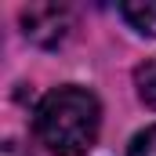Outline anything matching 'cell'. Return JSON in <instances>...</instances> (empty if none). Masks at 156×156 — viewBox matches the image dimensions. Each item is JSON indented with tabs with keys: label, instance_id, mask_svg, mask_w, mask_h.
Wrapping results in <instances>:
<instances>
[{
	"label": "cell",
	"instance_id": "cell-3",
	"mask_svg": "<svg viewBox=\"0 0 156 156\" xmlns=\"http://www.w3.org/2000/svg\"><path fill=\"white\" fill-rule=\"evenodd\" d=\"M120 15L134 33L156 37V0H127V4H120Z\"/></svg>",
	"mask_w": 156,
	"mask_h": 156
},
{
	"label": "cell",
	"instance_id": "cell-5",
	"mask_svg": "<svg viewBox=\"0 0 156 156\" xmlns=\"http://www.w3.org/2000/svg\"><path fill=\"white\" fill-rule=\"evenodd\" d=\"M127 156H156V123H149L145 131H138L127 145Z\"/></svg>",
	"mask_w": 156,
	"mask_h": 156
},
{
	"label": "cell",
	"instance_id": "cell-2",
	"mask_svg": "<svg viewBox=\"0 0 156 156\" xmlns=\"http://www.w3.org/2000/svg\"><path fill=\"white\" fill-rule=\"evenodd\" d=\"M18 18L26 40L37 47H62L73 33V11L66 4H29Z\"/></svg>",
	"mask_w": 156,
	"mask_h": 156
},
{
	"label": "cell",
	"instance_id": "cell-4",
	"mask_svg": "<svg viewBox=\"0 0 156 156\" xmlns=\"http://www.w3.org/2000/svg\"><path fill=\"white\" fill-rule=\"evenodd\" d=\"M134 87H138L142 105L156 109V58H145V62L134 69Z\"/></svg>",
	"mask_w": 156,
	"mask_h": 156
},
{
	"label": "cell",
	"instance_id": "cell-1",
	"mask_svg": "<svg viewBox=\"0 0 156 156\" xmlns=\"http://www.w3.org/2000/svg\"><path fill=\"white\" fill-rule=\"evenodd\" d=\"M98 127H102V105L87 87L76 83L47 91L33 109V134L55 156H83L94 145Z\"/></svg>",
	"mask_w": 156,
	"mask_h": 156
}]
</instances>
